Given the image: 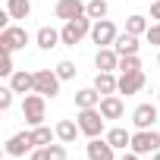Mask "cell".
Returning <instances> with one entry per match:
<instances>
[{
  "label": "cell",
  "mask_w": 160,
  "mask_h": 160,
  "mask_svg": "<svg viewBox=\"0 0 160 160\" xmlns=\"http://www.w3.org/2000/svg\"><path fill=\"white\" fill-rule=\"evenodd\" d=\"M91 41H94L98 47H110V44L116 41V25H113L110 19H98V22L91 25Z\"/></svg>",
  "instance_id": "obj_8"
},
{
  "label": "cell",
  "mask_w": 160,
  "mask_h": 160,
  "mask_svg": "<svg viewBox=\"0 0 160 160\" xmlns=\"http://www.w3.org/2000/svg\"><path fill=\"white\" fill-rule=\"evenodd\" d=\"M151 3H154V0H151Z\"/></svg>",
  "instance_id": "obj_37"
},
{
  "label": "cell",
  "mask_w": 160,
  "mask_h": 160,
  "mask_svg": "<svg viewBox=\"0 0 160 160\" xmlns=\"http://www.w3.org/2000/svg\"><path fill=\"white\" fill-rule=\"evenodd\" d=\"M32 160H50V148H35L32 151Z\"/></svg>",
  "instance_id": "obj_32"
},
{
  "label": "cell",
  "mask_w": 160,
  "mask_h": 160,
  "mask_svg": "<svg viewBox=\"0 0 160 160\" xmlns=\"http://www.w3.org/2000/svg\"><path fill=\"white\" fill-rule=\"evenodd\" d=\"M75 72H78L75 63H69V60H60V63H57V75L63 78V82H66V78H75Z\"/></svg>",
  "instance_id": "obj_27"
},
{
  "label": "cell",
  "mask_w": 160,
  "mask_h": 160,
  "mask_svg": "<svg viewBox=\"0 0 160 160\" xmlns=\"http://www.w3.org/2000/svg\"><path fill=\"white\" fill-rule=\"evenodd\" d=\"M53 132H57V138H60L63 144H69V141H75V135L82 132V129H78V122H72V119H60Z\"/></svg>",
  "instance_id": "obj_20"
},
{
  "label": "cell",
  "mask_w": 160,
  "mask_h": 160,
  "mask_svg": "<svg viewBox=\"0 0 160 160\" xmlns=\"http://www.w3.org/2000/svg\"><path fill=\"white\" fill-rule=\"evenodd\" d=\"M151 19L160 22V0H154V3H151Z\"/></svg>",
  "instance_id": "obj_33"
},
{
  "label": "cell",
  "mask_w": 160,
  "mask_h": 160,
  "mask_svg": "<svg viewBox=\"0 0 160 160\" xmlns=\"http://www.w3.org/2000/svg\"><path fill=\"white\" fill-rule=\"evenodd\" d=\"M53 13H57V19L69 22V19H78V16H88V3H82V0H57Z\"/></svg>",
  "instance_id": "obj_7"
},
{
  "label": "cell",
  "mask_w": 160,
  "mask_h": 160,
  "mask_svg": "<svg viewBox=\"0 0 160 160\" xmlns=\"http://www.w3.org/2000/svg\"><path fill=\"white\" fill-rule=\"evenodd\" d=\"M144 38H148V44H157V47H160V22H154V25L148 28Z\"/></svg>",
  "instance_id": "obj_30"
},
{
  "label": "cell",
  "mask_w": 160,
  "mask_h": 160,
  "mask_svg": "<svg viewBox=\"0 0 160 160\" xmlns=\"http://www.w3.org/2000/svg\"><path fill=\"white\" fill-rule=\"evenodd\" d=\"M148 28H151V25H148V19H144L141 13H135V16L126 19V32H129V35H148Z\"/></svg>",
  "instance_id": "obj_23"
},
{
  "label": "cell",
  "mask_w": 160,
  "mask_h": 160,
  "mask_svg": "<svg viewBox=\"0 0 160 160\" xmlns=\"http://www.w3.org/2000/svg\"><path fill=\"white\" fill-rule=\"evenodd\" d=\"M53 135H57V132H50L47 126H35V129H32V138H35V144H38V148L53 144Z\"/></svg>",
  "instance_id": "obj_24"
},
{
  "label": "cell",
  "mask_w": 160,
  "mask_h": 160,
  "mask_svg": "<svg viewBox=\"0 0 160 160\" xmlns=\"http://www.w3.org/2000/svg\"><path fill=\"white\" fill-rule=\"evenodd\" d=\"M154 160H160V151H154Z\"/></svg>",
  "instance_id": "obj_35"
},
{
  "label": "cell",
  "mask_w": 160,
  "mask_h": 160,
  "mask_svg": "<svg viewBox=\"0 0 160 160\" xmlns=\"http://www.w3.org/2000/svg\"><path fill=\"white\" fill-rule=\"evenodd\" d=\"M129 151H135V154H154V151H160V132H154V129H138V132L132 135Z\"/></svg>",
  "instance_id": "obj_4"
},
{
  "label": "cell",
  "mask_w": 160,
  "mask_h": 160,
  "mask_svg": "<svg viewBox=\"0 0 160 160\" xmlns=\"http://www.w3.org/2000/svg\"><path fill=\"white\" fill-rule=\"evenodd\" d=\"M78 129H82V135H88V138H98L101 132H104V113L98 110V107H91V110H78Z\"/></svg>",
  "instance_id": "obj_3"
},
{
  "label": "cell",
  "mask_w": 160,
  "mask_h": 160,
  "mask_svg": "<svg viewBox=\"0 0 160 160\" xmlns=\"http://www.w3.org/2000/svg\"><path fill=\"white\" fill-rule=\"evenodd\" d=\"M13 88H0V110H10L13 107Z\"/></svg>",
  "instance_id": "obj_28"
},
{
  "label": "cell",
  "mask_w": 160,
  "mask_h": 160,
  "mask_svg": "<svg viewBox=\"0 0 160 160\" xmlns=\"http://www.w3.org/2000/svg\"><path fill=\"white\" fill-rule=\"evenodd\" d=\"M157 66H160V53H157Z\"/></svg>",
  "instance_id": "obj_36"
},
{
  "label": "cell",
  "mask_w": 160,
  "mask_h": 160,
  "mask_svg": "<svg viewBox=\"0 0 160 160\" xmlns=\"http://www.w3.org/2000/svg\"><path fill=\"white\" fill-rule=\"evenodd\" d=\"M113 50L119 53V57H129V53H138V35H116V41H113Z\"/></svg>",
  "instance_id": "obj_18"
},
{
  "label": "cell",
  "mask_w": 160,
  "mask_h": 160,
  "mask_svg": "<svg viewBox=\"0 0 160 160\" xmlns=\"http://www.w3.org/2000/svg\"><path fill=\"white\" fill-rule=\"evenodd\" d=\"M28 44V32L25 28H19V25H7L3 32H0V50H19V47H25Z\"/></svg>",
  "instance_id": "obj_6"
},
{
  "label": "cell",
  "mask_w": 160,
  "mask_h": 160,
  "mask_svg": "<svg viewBox=\"0 0 160 160\" xmlns=\"http://www.w3.org/2000/svg\"><path fill=\"white\" fill-rule=\"evenodd\" d=\"M107 141H110L116 151H126V148L132 144V132H126L122 126H116V129H110V132H107Z\"/></svg>",
  "instance_id": "obj_21"
},
{
  "label": "cell",
  "mask_w": 160,
  "mask_h": 160,
  "mask_svg": "<svg viewBox=\"0 0 160 160\" xmlns=\"http://www.w3.org/2000/svg\"><path fill=\"white\" fill-rule=\"evenodd\" d=\"M113 151H116V148H113L107 138H101V135L88 141V160H116Z\"/></svg>",
  "instance_id": "obj_11"
},
{
  "label": "cell",
  "mask_w": 160,
  "mask_h": 160,
  "mask_svg": "<svg viewBox=\"0 0 160 160\" xmlns=\"http://www.w3.org/2000/svg\"><path fill=\"white\" fill-rule=\"evenodd\" d=\"M35 41H38V47H41V50H50V47H57V44H63V38H60V32H57V28H50V25H44V28H38V35H35Z\"/></svg>",
  "instance_id": "obj_17"
},
{
  "label": "cell",
  "mask_w": 160,
  "mask_h": 160,
  "mask_svg": "<svg viewBox=\"0 0 160 160\" xmlns=\"http://www.w3.org/2000/svg\"><path fill=\"white\" fill-rule=\"evenodd\" d=\"M7 13H10L13 19H28L32 0H7Z\"/></svg>",
  "instance_id": "obj_22"
},
{
  "label": "cell",
  "mask_w": 160,
  "mask_h": 160,
  "mask_svg": "<svg viewBox=\"0 0 160 160\" xmlns=\"http://www.w3.org/2000/svg\"><path fill=\"white\" fill-rule=\"evenodd\" d=\"M98 110L104 113V119H119V116L126 113V107H122V101H119L116 94H107V98H101Z\"/></svg>",
  "instance_id": "obj_15"
},
{
  "label": "cell",
  "mask_w": 160,
  "mask_h": 160,
  "mask_svg": "<svg viewBox=\"0 0 160 160\" xmlns=\"http://www.w3.org/2000/svg\"><path fill=\"white\" fill-rule=\"evenodd\" d=\"M91 25H94V19H91V16H78V19H69V22L63 25V32H60L63 44H66V47H75V44L82 41L85 35H91Z\"/></svg>",
  "instance_id": "obj_1"
},
{
  "label": "cell",
  "mask_w": 160,
  "mask_h": 160,
  "mask_svg": "<svg viewBox=\"0 0 160 160\" xmlns=\"http://www.w3.org/2000/svg\"><path fill=\"white\" fill-rule=\"evenodd\" d=\"M119 72H138L141 69V60H138V53H129V57H119V66H116Z\"/></svg>",
  "instance_id": "obj_26"
},
{
  "label": "cell",
  "mask_w": 160,
  "mask_h": 160,
  "mask_svg": "<svg viewBox=\"0 0 160 160\" xmlns=\"http://www.w3.org/2000/svg\"><path fill=\"white\" fill-rule=\"evenodd\" d=\"M44 94H38V91H32V94H25L22 98V116H25V122L35 129V126H44Z\"/></svg>",
  "instance_id": "obj_2"
},
{
  "label": "cell",
  "mask_w": 160,
  "mask_h": 160,
  "mask_svg": "<svg viewBox=\"0 0 160 160\" xmlns=\"http://www.w3.org/2000/svg\"><path fill=\"white\" fill-rule=\"evenodd\" d=\"M101 104V91L98 88H82V91H75V107L78 110H91Z\"/></svg>",
  "instance_id": "obj_19"
},
{
  "label": "cell",
  "mask_w": 160,
  "mask_h": 160,
  "mask_svg": "<svg viewBox=\"0 0 160 160\" xmlns=\"http://www.w3.org/2000/svg\"><path fill=\"white\" fill-rule=\"evenodd\" d=\"M50 148V160H66V148L63 144H47Z\"/></svg>",
  "instance_id": "obj_31"
},
{
  "label": "cell",
  "mask_w": 160,
  "mask_h": 160,
  "mask_svg": "<svg viewBox=\"0 0 160 160\" xmlns=\"http://www.w3.org/2000/svg\"><path fill=\"white\" fill-rule=\"evenodd\" d=\"M107 0H88V16L98 22V19H107Z\"/></svg>",
  "instance_id": "obj_25"
},
{
  "label": "cell",
  "mask_w": 160,
  "mask_h": 160,
  "mask_svg": "<svg viewBox=\"0 0 160 160\" xmlns=\"http://www.w3.org/2000/svg\"><path fill=\"white\" fill-rule=\"evenodd\" d=\"M122 160H141V154H135V151H126V154H122Z\"/></svg>",
  "instance_id": "obj_34"
},
{
  "label": "cell",
  "mask_w": 160,
  "mask_h": 160,
  "mask_svg": "<svg viewBox=\"0 0 160 160\" xmlns=\"http://www.w3.org/2000/svg\"><path fill=\"white\" fill-rule=\"evenodd\" d=\"M94 66H98V72H116V66H119V53L110 50V47H101L98 57H94Z\"/></svg>",
  "instance_id": "obj_14"
},
{
  "label": "cell",
  "mask_w": 160,
  "mask_h": 160,
  "mask_svg": "<svg viewBox=\"0 0 160 160\" xmlns=\"http://www.w3.org/2000/svg\"><path fill=\"white\" fill-rule=\"evenodd\" d=\"M144 88V72L138 69V72H119V94H138Z\"/></svg>",
  "instance_id": "obj_10"
},
{
  "label": "cell",
  "mask_w": 160,
  "mask_h": 160,
  "mask_svg": "<svg viewBox=\"0 0 160 160\" xmlns=\"http://www.w3.org/2000/svg\"><path fill=\"white\" fill-rule=\"evenodd\" d=\"M10 88L16 94H32L35 91V72H25V69H16L10 75Z\"/></svg>",
  "instance_id": "obj_12"
},
{
  "label": "cell",
  "mask_w": 160,
  "mask_h": 160,
  "mask_svg": "<svg viewBox=\"0 0 160 160\" xmlns=\"http://www.w3.org/2000/svg\"><path fill=\"white\" fill-rule=\"evenodd\" d=\"M60 82L63 78L57 75V69H38L35 72V91L44 98H57L60 94Z\"/></svg>",
  "instance_id": "obj_5"
},
{
  "label": "cell",
  "mask_w": 160,
  "mask_h": 160,
  "mask_svg": "<svg viewBox=\"0 0 160 160\" xmlns=\"http://www.w3.org/2000/svg\"><path fill=\"white\" fill-rule=\"evenodd\" d=\"M94 88H98L104 98H107V94H116V91H119V78H116L113 72H98V75H94Z\"/></svg>",
  "instance_id": "obj_16"
},
{
  "label": "cell",
  "mask_w": 160,
  "mask_h": 160,
  "mask_svg": "<svg viewBox=\"0 0 160 160\" xmlns=\"http://www.w3.org/2000/svg\"><path fill=\"white\" fill-rule=\"evenodd\" d=\"M132 122H135L138 129H151V126L157 122V107H154V104H138L135 113H132Z\"/></svg>",
  "instance_id": "obj_13"
},
{
  "label": "cell",
  "mask_w": 160,
  "mask_h": 160,
  "mask_svg": "<svg viewBox=\"0 0 160 160\" xmlns=\"http://www.w3.org/2000/svg\"><path fill=\"white\" fill-rule=\"evenodd\" d=\"M16 69H13V53L10 50H3V66H0V75H13Z\"/></svg>",
  "instance_id": "obj_29"
},
{
  "label": "cell",
  "mask_w": 160,
  "mask_h": 160,
  "mask_svg": "<svg viewBox=\"0 0 160 160\" xmlns=\"http://www.w3.org/2000/svg\"><path fill=\"white\" fill-rule=\"evenodd\" d=\"M32 151H35L32 132H16V135L7 141V154H10V157H22V154H32Z\"/></svg>",
  "instance_id": "obj_9"
}]
</instances>
